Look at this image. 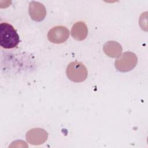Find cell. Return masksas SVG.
I'll use <instances>...</instances> for the list:
<instances>
[{
	"label": "cell",
	"mask_w": 148,
	"mask_h": 148,
	"mask_svg": "<svg viewBox=\"0 0 148 148\" xmlns=\"http://www.w3.org/2000/svg\"><path fill=\"white\" fill-rule=\"evenodd\" d=\"M48 134L43 129L37 128L30 130L27 132L26 138L31 145H38L43 143L47 138Z\"/></svg>",
	"instance_id": "5"
},
{
	"label": "cell",
	"mask_w": 148,
	"mask_h": 148,
	"mask_svg": "<svg viewBox=\"0 0 148 148\" xmlns=\"http://www.w3.org/2000/svg\"><path fill=\"white\" fill-rule=\"evenodd\" d=\"M29 13L32 20L36 21H41L46 16V10L43 4L38 2L32 1L29 3Z\"/></svg>",
	"instance_id": "6"
},
{
	"label": "cell",
	"mask_w": 148,
	"mask_h": 148,
	"mask_svg": "<svg viewBox=\"0 0 148 148\" xmlns=\"http://www.w3.org/2000/svg\"><path fill=\"white\" fill-rule=\"evenodd\" d=\"M20 42L19 36L14 27L8 23L0 24V45L2 47L10 49L16 47Z\"/></svg>",
	"instance_id": "1"
},
{
	"label": "cell",
	"mask_w": 148,
	"mask_h": 148,
	"mask_svg": "<svg viewBox=\"0 0 148 148\" xmlns=\"http://www.w3.org/2000/svg\"><path fill=\"white\" fill-rule=\"evenodd\" d=\"M66 75L69 80L73 82H82L84 81L88 75L86 67L80 62H70L66 71Z\"/></svg>",
	"instance_id": "2"
},
{
	"label": "cell",
	"mask_w": 148,
	"mask_h": 148,
	"mask_svg": "<svg viewBox=\"0 0 148 148\" xmlns=\"http://www.w3.org/2000/svg\"><path fill=\"white\" fill-rule=\"evenodd\" d=\"M88 29L84 22L76 23L71 29V34L73 38L77 40H83L87 37Z\"/></svg>",
	"instance_id": "7"
},
{
	"label": "cell",
	"mask_w": 148,
	"mask_h": 148,
	"mask_svg": "<svg viewBox=\"0 0 148 148\" xmlns=\"http://www.w3.org/2000/svg\"><path fill=\"white\" fill-rule=\"evenodd\" d=\"M103 51L109 57L117 58L121 56L122 52L121 46L115 41H109L103 45Z\"/></svg>",
	"instance_id": "8"
},
{
	"label": "cell",
	"mask_w": 148,
	"mask_h": 148,
	"mask_svg": "<svg viewBox=\"0 0 148 148\" xmlns=\"http://www.w3.org/2000/svg\"><path fill=\"white\" fill-rule=\"evenodd\" d=\"M138 58L135 54L127 51L123 53L121 57L115 61L116 68L123 72H125L132 70L136 66Z\"/></svg>",
	"instance_id": "3"
},
{
	"label": "cell",
	"mask_w": 148,
	"mask_h": 148,
	"mask_svg": "<svg viewBox=\"0 0 148 148\" xmlns=\"http://www.w3.org/2000/svg\"><path fill=\"white\" fill-rule=\"evenodd\" d=\"M69 36V30L64 26H56L51 29L47 34L50 42L54 43H62L65 42Z\"/></svg>",
	"instance_id": "4"
}]
</instances>
